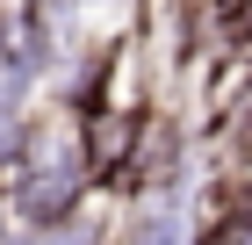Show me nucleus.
<instances>
[{"mask_svg": "<svg viewBox=\"0 0 252 245\" xmlns=\"http://www.w3.org/2000/svg\"><path fill=\"white\" fill-rule=\"evenodd\" d=\"M65 202H72V173H36L29 188H22V209L36 216V224H51V216H65Z\"/></svg>", "mask_w": 252, "mask_h": 245, "instance_id": "nucleus-1", "label": "nucleus"}, {"mask_svg": "<svg viewBox=\"0 0 252 245\" xmlns=\"http://www.w3.org/2000/svg\"><path fill=\"white\" fill-rule=\"evenodd\" d=\"M209 245H252V216H238V224H216Z\"/></svg>", "mask_w": 252, "mask_h": 245, "instance_id": "nucleus-2", "label": "nucleus"}, {"mask_svg": "<svg viewBox=\"0 0 252 245\" xmlns=\"http://www.w3.org/2000/svg\"><path fill=\"white\" fill-rule=\"evenodd\" d=\"M22 137H15V123H7V115H0V151H15Z\"/></svg>", "mask_w": 252, "mask_h": 245, "instance_id": "nucleus-3", "label": "nucleus"}, {"mask_svg": "<svg viewBox=\"0 0 252 245\" xmlns=\"http://www.w3.org/2000/svg\"><path fill=\"white\" fill-rule=\"evenodd\" d=\"M245 29H252V0H245Z\"/></svg>", "mask_w": 252, "mask_h": 245, "instance_id": "nucleus-4", "label": "nucleus"}]
</instances>
